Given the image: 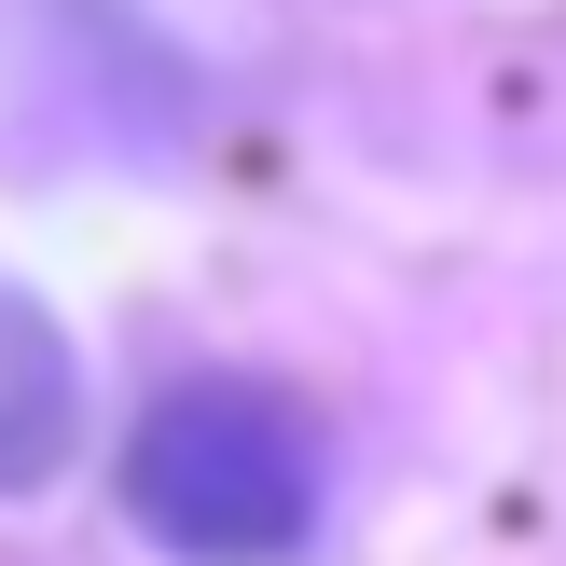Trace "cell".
Instances as JSON below:
<instances>
[{
  "mask_svg": "<svg viewBox=\"0 0 566 566\" xmlns=\"http://www.w3.org/2000/svg\"><path fill=\"white\" fill-rule=\"evenodd\" d=\"M83 442V359L55 332V304H28L0 276V497H42Z\"/></svg>",
  "mask_w": 566,
  "mask_h": 566,
  "instance_id": "cell-2",
  "label": "cell"
},
{
  "mask_svg": "<svg viewBox=\"0 0 566 566\" xmlns=\"http://www.w3.org/2000/svg\"><path fill=\"white\" fill-rule=\"evenodd\" d=\"M318 497H332V457L276 387L249 374H193L138 415L125 442V525L180 566H276L318 539Z\"/></svg>",
  "mask_w": 566,
  "mask_h": 566,
  "instance_id": "cell-1",
  "label": "cell"
}]
</instances>
